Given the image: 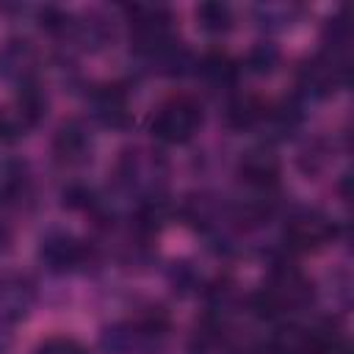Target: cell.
I'll use <instances>...</instances> for the list:
<instances>
[{
	"mask_svg": "<svg viewBox=\"0 0 354 354\" xmlns=\"http://www.w3.org/2000/svg\"><path fill=\"white\" fill-rule=\"evenodd\" d=\"M127 14H130V36L138 53L155 61L160 53L177 44L171 36L174 17L166 6H133L127 8Z\"/></svg>",
	"mask_w": 354,
	"mask_h": 354,
	"instance_id": "obj_1",
	"label": "cell"
},
{
	"mask_svg": "<svg viewBox=\"0 0 354 354\" xmlns=\"http://www.w3.org/2000/svg\"><path fill=\"white\" fill-rule=\"evenodd\" d=\"M199 127H202V105L188 94L169 97L149 122L152 136L166 144H185L188 138H194Z\"/></svg>",
	"mask_w": 354,
	"mask_h": 354,
	"instance_id": "obj_2",
	"label": "cell"
},
{
	"mask_svg": "<svg viewBox=\"0 0 354 354\" xmlns=\"http://www.w3.org/2000/svg\"><path fill=\"white\" fill-rule=\"evenodd\" d=\"M116 174L130 194L155 199L166 183V160L160 158V152H152V149H124L119 158Z\"/></svg>",
	"mask_w": 354,
	"mask_h": 354,
	"instance_id": "obj_3",
	"label": "cell"
},
{
	"mask_svg": "<svg viewBox=\"0 0 354 354\" xmlns=\"http://www.w3.org/2000/svg\"><path fill=\"white\" fill-rule=\"evenodd\" d=\"M310 296H313V285L296 268H277L268 285L260 290V307L268 315H279L304 307Z\"/></svg>",
	"mask_w": 354,
	"mask_h": 354,
	"instance_id": "obj_4",
	"label": "cell"
},
{
	"mask_svg": "<svg viewBox=\"0 0 354 354\" xmlns=\"http://www.w3.org/2000/svg\"><path fill=\"white\" fill-rule=\"evenodd\" d=\"M39 66H41V58L30 39L14 36L0 44V80L14 86L17 91L36 86Z\"/></svg>",
	"mask_w": 354,
	"mask_h": 354,
	"instance_id": "obj_5",
	"label": "cell"
},
{
	"mask_svg": "<svg viewBox=\"0 0 354 354\" xmlns=\"http://www.w3.org/2000/svg\"><path fill=\"white\" fill-rule=\"evenodd\" d=\"M335 235H337V224L321 210H299L285 224V241L290 249L299 252L321 249L329 241H335Z\"/></svg>",
	"mask_w": 354,
	"mask_h": 354,
	"instance_id": "obj_6",
	"label": "cell"
},
{
	"mask_svg": "<svg viewBox=\"0 0 354 354\" xmlns=\"http://www.w3.org/2000/svg\"><path fill=\"white\" fill-rule=\"evenodd\" d=\"M39 260L50 271H75L88 260V246L72 232H50L39 243Z\"/></svg>",
	"mask_w": 354,
	"mask_h": 354,
	"instance_id": "obj_7",
	"label": "cell"
},
{
	"mask_svg": "<svg viewBox=\"0 0 354 354\" xmlns=\"http://www.w3.org/2000/svg\"><path fill=\"white\" fill-rule=\"evenodd\" d=\"M36 304V288L22 274H3L0 277V326H14Z\"/></svg>",
	"mask_w": 354,
	"mask_h": 354,
	"instance_id": "obj_8",
	"label": "cell"
},
{
	"mask_svg": "<svg viewBox=\"0 0 354 354\" xmlns=\"http://www.w3.org/2000/svg\"><path fill=\"white\" fill-rule=\"evenodd\" d=\"M346 80V66L335 53H324L307 61L299 72V86L313 97H326Z\"/></svg>",
	"mask_w": 354,
	"mask_h": 354,
	"instance_id": "obj_9",
	"label": "cell"
},
{
	"mask_svg": "<svg viewBox=\"0 0 354 354\" xmlns=\"http://www.w3.org/2000/svg\"><path fill=\"white\" fill-rule=\"evenodd\" d=\"M238 174L246 185L257 188V191H268L277 185L279 180V160L271 149L260 147V149H249L241 163H238Z\"/></svg>",
	"mask_w": 354,
	"mask_h": 354,
	"instance_id": "obj_10",
	"label": "cell"
},
{
	"mask_svg": "<svg viewBox=\"0 0 354 354\" xmlns=\"http://www.w3.org/2000/svg\"><path fill=\"white\" fill-rule=\"evenodd\" d=\"M53 149L58 155V160L64 163H83L91 152V138H88V130L77 122V119H69L58 127L55 133V141H53Z\"/></svg>",
	"mask_w": 354,
	"mask_h": 354,
	"instance_id": "obj_11",
	"label": "cell"
},
{
	"mask_svg": "<svg viewBox=\"0 0 354 354\" xmlns=\"http://www.w3.org/2000/svg\"><path fill=\"white\" fill-rule=\"evenodd\" d=\"M94 113L100 122L111 124V127H122L130 116L127 111V94L119 86H102L94 94Z\"/></svg>",
	"mask_w": 354,
	"mask_h": 354,
	"instance_id": "obj_12",
	"label": "cell"
},
{
	"mask_svg": "<svg viewBox=\"0 0 354 354\" xmlns=\"http://www.w3.org/2000/svg\"><path fill=\"white\" fill-rule=\"evenodd\" d=\"M28 188V166L17 158L0 160V207L17 202Z\"/></svg>",
	"mask_w": 354,
	"mask_h": 354,
	"instance_id": "obj_13",
	"label": "cell"
},
{
	"mask_svg": "<svg viewBox=\"0 0 354 354\" xmlns=\"http://www.w3.org/2000/svg\"><path fill=\"white\" fill-rule=\"evenodd\" d=\"M266 116H268V105H266L263 100L252 97V94L235 97V100L230 102V108H227V119H230V124L238 127V130L254 127V124L266 122Z\"/></svg>",
	"mask_w": 354,
	"mask_h": 354,
	"instance_id": "obj_14",
	"label": "cell"
},
{
	"mask_svg": "<svg viewBox=\"0 0 354 354\" xmlns=\"http://www.w3.org/2000/svg\"><path fill=\"white\" fill-rule=\"evenodd\" d=\"M196 22L207 33H227L232 28V8L227 3H202L196 6Z\"/></svg>",
	"mask_w": 354,
	"mask_h": 354,
	"instance_id": "obj_15",
	"label": "cell"
},
{
	"mask_svg": "<svg viewBox=\"0 0 354 354\" xmlns=\"http://www.w3.org/2000/svg\"><path fill=\"white\" fill-rule=\"evenodd\" d=\"M296 14H299V6H288V3H266L254 8V19L268 30H282L293 25Z\"/></svg>",
	"mask_w": 354,
	"mask_h": 354,
	"instance_id": "obj_16",
	"label": "cell"
},
{
	"mask_svg": "<svg viewBox=\"0 0 354 354\" xmlns=\"http://www.w3.org/2000/svg\"><path fill=\"white\" fill-rule=\"evenodd\" d=\"M199 72H202L210 83L224 86V83H232V77H235V64H232V58L224 55V53H207V55L199 61Z\"/></svg>",
	"mask_w": 354,
	"mask_h": 354,
	"instance_id": "obj_17",
	"label": "cell"
},
{
	"mask_svg": "<svg viewBox=\"0 0 354 354\" xmlns=\"http://www.w3.org/2000/svg\"><path fill=\"white\" fill-rule=\"evenodd\" d=\"M277 64H279V53H277L274 44H257V47H252V53H249V58H246V66H249L252 72H257V75L274 72Z\"/></svg>",
	"mask_w": 354,
	"mask_h": 354,
	"instance_id": "obj_18",
	"label": "cell"
},
{
	"mask_svg": "<svg viewBox=\"0 0 354 354\" xmlns=\"http://www.w3.org/2000/svg\"><path fill=\"white\" fill-rule=\"evenodd\" d=\"M33 354H88V348L75 337H47L44 343L36 346Z\"/></svg>",
	"mask_w": 354,
	"mask_h": 354,
	"instance_id": "obj_19",
	"label": "cell"
}]
</instances>
